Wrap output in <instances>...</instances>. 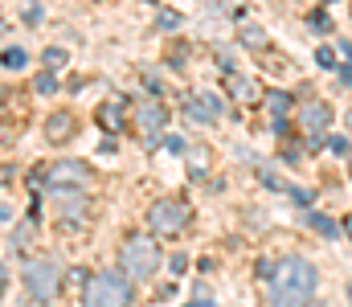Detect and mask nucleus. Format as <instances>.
I'll return each instance as SVG.
<instances>
[{"mask_svg": "<svg viewBox=\"0 0 352 307\" xmlns=\"http://www.w3.org/2000/svg\"><path fill=\"white\" fill-rule=\"evenodd\" d=\"M41 62H45V70H62V66H66V62H70V54H66V49H58V45H54V49H45V58H41Z\"/></svg>", "mask_w": 352, "mask_h": 307, "instance_id": "nucleus-17", "label": "nucleus"}, {"mask_svg": "<svg viewBox=\"0 0 352 307\" xmlns=\"http://www.w3.org/2000/svg\"><path fill=\"white\" fill-rule=\"evenodd\" d=\"M168 127V106L164 102H144V106H135V131L144 135V144L148 148H156L160 144V131Z\"/></svg>", "mask_w": 352, "mask_h": 307, "instance_id": "nucleus-8", "label": "nucleus"}, {"mask_svg": "<svg viewBox=\"0 0 352 307\" xmlns=\"http://www.w3.org/2000/svg\"><path fill=\"white\" fill-rule=\"evenodd\" d=\"M33 91H37V95H54V91H58V78H54V70H45V74H37V82H33Z\"/></svg>", "mask_w": 352, "mask_h": 307, "instance_id": "nucleus-18", "label": "nucleus"}, {"mask_svg": "<svg viewBox=\"0 0 352 307\" xmlns=\"http://www.w3.org/2000/svg\"><path fill=\"white\" fill-rule=\"evenodd\" d=\"M144 87H148L152 95H160V78H156V74H144Z\"/></svg>", "mask_w": 352, "mask_h": 307, "instance_id": "nucleus-32", "label": "nucleus"}, {"mask_svg": "<svg viewBox=\"0 0 352 307\" xmlns=\"http://www.w3.org/2000/svg\"><path fill=\"white\" fill-rule=\"evenodd\" d=\"M316 62H320L324 70H336V54H332V45H320V49H316Z\"/></svg>", "mask_w": 352, "mask_h": 307, "instance_id": "nucleus-22", "label": "nucleus"}, {"mask_svg": "<svg viewBox=\"0 0 352 307\" xmlns=\"http://www.w3.org/2000/svg\"><path fill=\"white\" fill-rule=\"evenodd\" d=\"M307 225H311L316 234H324V238H340V234H344V229H340L332 217H324V213H316V209L307 213Z\"/></svg>", "mask_w": 352, "mask_h": 307, "instance_id": "nucleus-14", "label": "nucleus"}, {"mask_svg": "<svg viewBox=\"0 0 352 307\" xmlns=\"http://www.w3.org/2000/svg\"><path fill=\"white\" fill-rule=\"evenodd\" d=\"M25 287H29V295H33L37 304H50V299L62 291V271H58V262H50V258L29 262V266H25Z\"/></svg>", "mask_w": 352, "mask_h": 307, "instance_id": "nucleus-5", "label": "nucleus"}, {"mask_svg": "<svg viewBox=\"0 0 352 307\" xmlns=\"http://www.w3.org/2000/svg\"><path fill=\"white\" fill-rule=\"evenodd\" d=\"M25 21L29 25H41V4H25Z\"/></svg>", "mask_w": 352, "mask_h": 307, "instance_id": "nucleus-29", "label": "nucleus"}, {"mask_svg": "<svg viewBox=\"0 0 352 307\" xmlns=\"http://www.w3.org/2000/svg\"><path fill=\"white\" fill-rule=\"evenodd\" d=\"M29 234H33V225L25 221V225H16V234H12L8 242H12V246H25V242H29Z\"/></svg>", "mask_w": 352, "mask_h": 307, "instance_id": "nucleus-27", "label": "nucleus"}, {"mask_svg": "<svg viewBox=\"0 0 352 307\" xmlns=\"http://www.w3.org/2000/svg\"><path fill=\"white\" fill-rule=\"evenodd\" d=\"M74 127H78L74 115H70V111H58V115L45 119V139H50V144H66V139H74Z\"/></svg>", "mask_w": 352, "mask_h": 307, "instance_id": "nucleus-11", "label": "nucleus"}, {"mask_svg": "<svg viewBox=\"0 0 352 307\" xmlns=\"http://www.w3.org/2000/svg\"><path fill=\"white\" fill-rule=\"evenodd\" d=\"M258 177H263L266 189H278V193H291V189H295V185H287V181H283V177H274V172H258Z\"/></svg>", "mask_w": 352, "mask_h": 307, "instance_id": "nucleus-20", "label": "nucleus"}, {"mask_svg": "<svg viewBox=\"0 0 352 307\" xmlns=\"http://www.w3.org/2000/svg\"><path fill=\"white\" fill-rule=\"evenodd\" d=\"M123 106H127L123 99H107L102 106H98V123H102V131H115V135H119V127H123V115H127Z\"/></svg>", "mask_w": 352, "mask_h": 307, "instance_id": "nucleus-12", "label": "nucleus"}, {"mask_svg": "<svg viewBox=\"0 0 352 307\" xmlns=\"http://www.w3.org/2000/svg\"><path fill=\"white\" fill-rule=\"evenodd\" d=\"M349 295H352V283H349Z\"/></svg>", "mask_w": 352, "mask_h": 307, "instance_id": "nucleus-35", "label": "nucleus"}, {"mask_svg": "<svg viewBox=\"0 0 352 307\" xmlns=\"http://www.w3.org/2000/svg\"><path fill=\"white\" fill-rule=\"evenodd\" d=\"M274 266H278V262H258V271H254V275H258V279H266V283H270V279H274Z\"/></svg>", "mask_w": 352, "mask_h": 307, "instance_id": "nucleus-28", "label": "nucleus"}, {"mask_svg": "<svg viewBox=\"0 0 352 307\" xmlns=\"http://www.w3.org/2000/svg\"><path fill=\"white\" fill-rule=\"evenodd\" d=\"M156 25H160V29H176V25H180V16H176V12H160V21H156Z\"/></svg>", "mask_w": 352, "mask_h": 307, "instance_id": "nucleus-30", "label": "nucleus"}, {"mask_svg": "<svg viewBox=\"0 0 352 307\" xmlns=\"http://www.w3.org/2000/svg\"><path fill=\"white\" fill-rule=\"evenodd\" d=\"M316 287H320V275L307 258H278L274 279H270V304L299 307L316 295Z\"/></svg>", "mask_w": 352, "mask_h": 307, "instance_id": "nucleus-1", "label": "nucleus"}, {"mask_svg": "<svg viewBox=\"0 0 352 307\" xmlns=\"http://www.w3.org/2000/svg\"><path fill=\"white\" fill-rule=\"evenodd\" d=\"M328 148H332L336 156H349V152H352V144L344 139V135H328Z\"/></svg>", "mask_w": 352, "mask_h": 307, "instance_id": "nucleus-24", "label": "nucleus"}, {"mask_svg": "<svg viewBox=\"0 0 352 307\" xmlns=\"http://www.w3.org/2000/svg\"><path fill=\"white\" fill-rule=\"evenodd\" d=\"M168 266H173V275H184V271H188V254H184V250H176L173 258H168Z\"/></svg>", "mask_w": 352, "mask_h": 307, "instance_id": "nucleus-25", "label": "nucleus"}, {"mask_svg": "<svg viewBox=\"0 0 352 307\" xmlns=\"http://www.w3.org/2000/svg\"><path fill=\"white\" fill-rule=\"evenodd\" d=\"M188 217H192V209H188L184 197H164V201L152 205V213H148V229L160 234V238H173V234H180V229L188 225Z\"/></svg>", "mask_w": 352, "mask_h": 307, "instance_id": "nucleus-4", "label": "nucleus"}, {"mask_svg": "<svg viewBox=\"0 0 352 307\" xmlns=\"http://www.w3.org/2000/svg\"><path fill=\"white\" fill-rule=\"evenodd\" d=\"M152 4H156V0H152Z\"/></svg>", "mask_w": 352, "mask_h": 307, "instance_id": "nucleus-37", "label": "nucleus"}, {"mask_svg": "<svg viewBox=\"0 0 352 307\" xmlns=\"http://www.w3.org/2000/svg\"><path fill=\"white\" fill-rule=\"evenodd\" d=\"M25 62H29V54H25L21 45H8V49H4V70H8V74L25 70Z\"/></svg>", "mask_w": 352, "mask_h": 307, "instance_id": "nucleus-16", "label": "nucleus"}, {"mask_svg": "<svg viewBox=\"0 0 352 307\" xmlns=\"http://www.w3.org/2000/svg\"><path fill=\"white\" fill-rule=\"evenodd\" d=\"M184 115L197 119V123H217L226 115V102H221V95H213V91H201L197 99L184 102Z\"/></svg>", "mask_w": 352, "mask_h": 307, "instance_id": "nucleus-9", "label": "nucleus"}, {"mask_svg": "<svg viewBox=\"0 0 352 307\" xmlns=\"http://www.w3.org/2000/svg\"><path fill=\"white\" fill-rule=\"evenodd\" d=\"M226 91H230V99L234 102H242V106H250V102H258L263 99V91H258V82L250 78V74H242V70H226Z\"/></svg>", "mask_w": 352, "mask_h": 307, "instance_id": "nucleus-10", "label": "nucleus"}, {"mask_svg": "<svg viewBox=\"0 0 352 307\" xmlns=\"http://www.w3.org/2000/svg\"><path fill=\"white\" fill-rule=\"evenodd\" d=\"M340 229H344V238H352V213L344 217V225H340Z\"/></svg>", "mask_w": 352, "mask_h": 307, "instance_id": "nucleus-33", "label": "nucleus"}, {"mask_svg": "<svg viewBox=\"0 0 352 307\" xmlns=\"http://www.w3.org/2000/svg\"><path fill=\"white\" fill-rule=\"evenodd\" d=\"M164 148H168L173 156H184V152H188V144H184V135H164Z\"/></svg>", "mask_w": 352, "mask_h": 307, "instance_id": "nucleus-23", "label": "nucleus"}, {"mask_svg": "<svg viewBox=\"0 0 352 307\" xmlns=\"http://www.w3.org/2000/svg\"><path fill=\"white\" fill-rule=\"evenodd\" d=\"M299 127H303L311 152L324 148V131L332 127V106H328V102H307V106H299Z\"/></svg>", "mask_w": 352, "mask_h": 307, "instance_id": "nucleus-6", "label": "nucleus"}, {"mask_svg": "<svg viewBox=\"0 0 352 307\" xmlns=\"http://www.w3.org/2000/svg\"><path fill=\"white\" fill-rule=\"evenodd\" d=\"M209 299H213L209 283H197V287H192V307H209Z\"/></svg>", "mask_w": 352, "mask_h": 307, "instance_id": "nucleus-21", "label": "nucleus"}, {"mask_svg": "<svg viewBox=\"0 0 352 307\" xmlns=\"http://www.w3.org/2000/svg\"><path fill=\"white\" fill-rule=\"evenodd\" d=\"M188 160H192V177L201 181V177H205V164H209V152H205V148H197V152H192Z\"/></svg>", "mask_w": 352, "mask_h": 307, "instance_id": "nucleus-19", "label": "nucleus"}, {"mask_svg": "<svg viewBox=\"0 0 352 307\" xmlns=\"http://www.w3.org/2000/svg\"><path fill=\"white\" fill-rule=\"evenodd\" d=\"M45 185L50 189H87L90 164H82V160H58V164L45 168Z\"/></svg>", "mask_w": 352, "mask_h": 307, "instance_id": "nucleus-7", "label": "nucleus"}, {"mask_svg": "<svg viewBox=\"0 0 352 307\" xmlns=\"http://www.w3.org/2000/svg\"><path fill=\"white\" fill-rule=\"evenodd\" d=\"M349 168H352V152H349Z\"/></svg>", "mask_w": 352, "mask_h": 307, "instance_id": "nucleus-34", "label": "nucleus"}, {"mask_svg": "<svg viewBox=\"0 0 352 307\" xmlns=\"http://www.w3.org/2000/svg\"><path fill=\"white\" fill-rule=\"evenodd\" d=\"M307 25H311V29H320V33H324V29H328V25H332V21H328V12H320V8H316V12H311V16H307Z\"/></svg>", "mask_w": 352, "mask_h": 307, "instance_id": "nucleus-26", "label": "nucleus"}, {"mask_svg": "<svg viewBox=\"0 0 352 307\" xmlns=\"http://www.w3.org/2000/svg\"><path fill=\"white\" fill-rule=\"evenodd\" d=\"M238 37H242V45H246V49H266V33L258 29V25H242V33H238Z\"/></svg>", "mask_w": 352, "mask_h": 307, "instance_id": "nucleus-15", "label": "nucleus"}, {"mask_svg": "<svg viewBox=\"0 0 352 307\" xmlns=\"http://www.w3.org/2000/svg\"><path fill=\"white\" fill-rule=\"evenodd\" d=\"M291 106H295V102H291L287 91H270V95H266V111L274 115V123H283V119L291 115Z\"/></svg>", "mask_w": 352, "mask_h": 307, "instance_id": "nucleus-13", "label": "nucleus"}, {"mask_svg": "<svg viewBox=\"0 0 352 307\" xmlns=\"http://www.w3.org/2000/svg\"><path fill=\"white\" fill-rule=\"evenodd\" d=\"M336 74H340V87H352V66H336Z\"/></svg>", "mask_w": 352, "mask_h": 307, "instance_id": "nucleus-31", "label": "nucleus"}, {"mask_svg": "<svg viewBox=\"0 0 352 307\" xmlns=\"http://www.w3.org/2000/svg\"><path fill=\"white\" fill-rule=\"evenodd\" d=\"M82 299L90 307H127L131 304V275L123 271H98L90 275V283L82 287Z\"/></svg>", "mask_w": 352, "mask_h": 307, "instance_id": "nucleus-2", "label": "nucleus"}, {"mask_svg": "<svg viewBox=\"0 0 352 307\" xmlns=\"http://www.w3.org/2000/svg\"><path fill=\"white\" fill-rule=\"evenodd\" d=\"M324 4H332V0H324Z\"/></svg>", "mask_w": 352, "mask_h": 307, "instance_id": "nucleus-36", "label": "nucleus"}, {"mask_svg": "<svg viewBox=\"0 0 352 307\" xmlns=\"http://www.w3.org/2000/svg\"><path fill=\"white\" fill-rule=\"evenodd\" d=\"M119 266L131 275V279H152L160 271V246L152 238H127L123 250H119Z\"/></svg>", "mask_w": 352, "mask_h": 307, "instance_id": "nucleus-3", "label": "nucleus"}]
</instances>
